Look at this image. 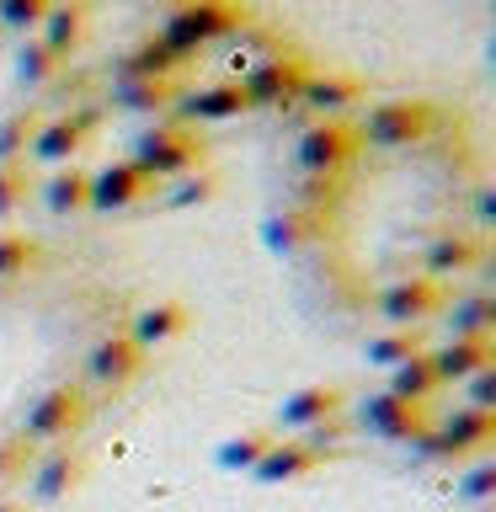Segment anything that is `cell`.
Instances as JSON below:
<instances>
[{
    "mask_svg": "<svg viewBox=\"0 0 496 512\" xmlns=\"http://www.w3.org/2000/svg\"><path fill=\"white\" fill-rule=\"evenodd\" d=\"M246 107V91L240 86H214V91H203L198 102H192V112H203V118H230V112Z\"/></svg>",
    "mask_w": 496,
    "mask_h": 512,
    "instance_id": "277c9868",
    "label": "cell"
},
{
    "mask_svg": "<svg viewBox=\"0 0 496 512\" xmlns=\"http://www.w3.org/2000/svg\"><path fill=\"white\" fill-rule=\"evenodd\" d=\"M230 22H235V11L224 6V0H198V6H187L171 22V38L176 43H203V38H219Z\"/></svg>",
    "mask_w": 496,
    "mask_h": 512,
    "instance_id": "6da1fadb",
    "label": "cell"
},
{
    "mask_svg": "<svg viewBox=\"0 0 496 512\" xmlns=\"http://www.w3.org/2000/svg\"><path fill=\"white\" fill-rule=\"evenodd\" d=\"M80 27H86V11H80V6L48 11V48H70L80 38Z\"/></svg>",
    "mask_w": 496,
    "mask_h": 512,
    "instance_id": "3957f363",
    "label": "cell"
},
{
    "mask_svg": "<svg viewBox=\"0 0 496 512\" xmlns=\"http://www.w3.org/2000/svg\"><path fill=\"white\" fill-rule=\"evenodd\" d=\"M427 118H432L427 107H406V102H400V107H379L374 118H368V134H374V139H390V144H395V139H416Z\"/></svg>",
    "mask_w": 496,
    "mask_h": 512,
    "instance_id": "7a4b0ae2",
    "label": "cell"
},
{
    "mask_svg": "<svg viewBox=\"0 0 496 512\" xmlns=\"http://www.w3.org/2000/svg\"><path fill=\"white\" fill-rule=\"evenodd\" d=\"M54 11V0H0V16H6L11 27H27V22H43V16Z\"/></svg>",
    "mask_w": 496,
    "mask_h": 512,
    "instance_id": "5b68a950",
    "label": "cell"
}]
</instances>
